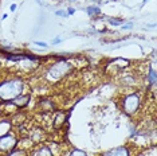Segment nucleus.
<instances>
[{"instance_id": "f257e3e1", "label": "nucleus", "mask_w": 157, "mask_h": 156, "mask_svg": "<svg viewBox=\"0 0 157 156\" xmlns=\"http://www.w3.org/2000/svg\"><path fill=\"white\" fill-rule=\"evenodd\" d=\"M23 82L22 80H10L0 85V100L12 101L17 96L22 94Z\"/></svg>"}, {"instance_id": "f03ea898", "label": "nucleus", "mask_w": 157, "mask_h": 156, "mask_svg": "<svg viewBox=\"0 0 157 156\" xmlns=\"http://www.w3.org/2000/svg\"><path fill=\"white\" fill-rule=\"evenodd\" d=\"M70 70H71V66L66 61H59L50 67L47 73V78L50 81H58L65 77L66 74H69Z\"/></svg>"}, {"instance_id": "7ed1b4c3", "label": "nucleus", "mask_w": 157, "mask_h": 156, "mask_svg": "<svg viewBox=\"0 0 157 156\" xmlns=\"http://www.w3.org/2000/svg\"><path fill=\"white\" fill-rule=\"evenodd\" d=\"M140 108V96L129 94L124 98V111L126 115H134Z\"/></svg>"}, {"instance_id": "20e7f679", "label": "nucleus", "mask_w": 157, "mask_h": 156, "mask_svg": "<svg viewBox=\"0 0 157 156\" xmlns=\"http://www.w3.org/2000/svg\"><path fill=\"white\" fill-rule=\"evenodd\" d=\"M16 145V140L13 139L10 135H6V136L0 137V151L2 152H8L12 151Z\"/></svg>"}, {"instance_id": "39448f33", "label": "nucleus", "mask_w": 157, "mask_h": 156, "mask_svg": "<svg viewBox=\"0 0 157 156\" xmlns=\"http://www.w3.org/2000/svg\"><path fill=\"white\" fill-rule=\"evenodd\" d=\"M67 119H69V113L56 112V115L54 117V121H52V127H54V129H62V127L67 123Z\"/></svg>"}, {"instance_id": "423d86ee", "label": "nucleus", "mask_w": 157, "mask_h": 156, "mask_svg": "<svg viewBox=\"0 0 157 156\" xmlns=\"http://www.w3.org/2000/svg\"><path fill=\"white\" fill-rule=\"evenodd\" d=\"M102 156H129V150L125 147H117V148H114V150L108 151Z\"/></svg>"}, {"instance_id": "0eeeda50", "label": "nucleus", "mask_w": 157, "mask_h": 156, "mask_svg": "<svg viewBox=\"0 0 157 156\" xmlns=\"http://www.w3.org/2000/svg\"><path fill=\"white\" fill-rule=\"evenodd\" d=\"M13 105L17 106V108H24V106L28 105V102H30V96H17L16 98H13V100L11 101Z\"/></svg>"}, {"instance_id": "6e6552de", "label": "nucleus", "mask_w": 157, "mask_h": 156, "mask_svg": "<svg viewBox=\"0 0 157 156\" xmlns=\"http://www.w3.org/2000/svg\"><path fill=\"white\" fill-rule=\"evenodd\" d=\"M39 106L42 108L43 112H52L55 109V105L51 100H42L40 102H39Z\"/></svg>"}, {"instance_id": "1a4fd4ad", "label": "nucleus", "mask_w": 157, "mask_h": 156, "mask_svg": "<svg viewBox=\"0 0 157 156\" xmlns=\"http://www.w3.org/2000/svg\"><path fill=\"white\" fill-rule=\"evenodd\" d=\"M10 131V123L8 121H0V137L6 136Z\"/></svg>"}, {"instance_id": "9d476101", "label": "nucleus", "mask_w": 157, "mask_h": 156, "mask_svg": "<svg viewBox=\"0 0 157 156\" xmlns=\"http://www.w3.org/2000/svg\"><path fill=\"white\" fill-rule=\"evenodd\" d=\"M35 156H52V152L48 147H42L40 150L35 154Z\"/></svg>"}, {"instance_id": "9b49d317", "label": "nucleus", "mask_w": 157, "mask_h": 156, "mask_svg": "<svg viewBox=\"0 0 157 156\" xmlns=\"http://www.w3.org/2000/svg\"><path fill=\"white\" fill-rule=\"evenodd\" d=\"M7 156H26V152H24L23 150H15V151L10 152Z\"/></svg>"}, {"instance_id": "f8f14e48", "label": "nucleus", "mask_w": 157, "mask_h": 156, "mask_svg": "<svg viewBox=\"0 0 157 156\" xmlns=\"http://www.w3.org/2000/svg\"><path fill=\"white\" fill-rule=\"evenodd\" d=\"M70 156H86V152H83L81 150H74V151H71Z\"/></svg>"}, {"instance_id": "ddd939ff", "label": "nucleus", "mask_w": 157, "mask_h": 156, "mask_svg": "<svg viewBox=\"0 0 157 156\" xmlns=\"http://www.w3.org/2000/svg\"><path fill=\"white\" fill-rule=\"evenodd\" d=\"M149 81H151L152 84H155V81H156V74L153 70H151V78H149Z\"/></svg>"}, {"instance_id": "4468645a", "label": "nucleus", "mask_w": 157, "mask_h": 156, "mask_svg": "<svg viewBox=\"0 0 157 156\" xmlns=\"http://www.w3.org/2000/svg\"><path fill=\"white\" fill-rule=\"evenodd\" d=\"M140 156H146V155H140Z\"/></svg>"}]
</instances>
